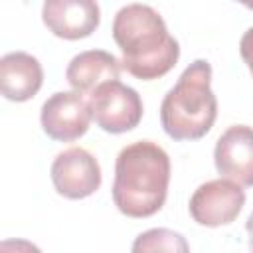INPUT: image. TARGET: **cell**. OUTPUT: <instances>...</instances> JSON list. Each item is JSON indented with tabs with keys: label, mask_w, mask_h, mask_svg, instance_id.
<instances>
[{
	"label": "cell",
	"mask_w": 253,
	"mask_h": 253,
	"mask_svg": "<svg viewBox=\"0 0 253 253\" xmlns=\"http://www.w3.org/2000/svg\"><path fill=\"white\" fill-rule=\"evenodd\" d=\"M215 117L217 99L211 91V65L206 59H196L162 99V128L174 140H198L210 132Z\"/></svg>",
	"instance_id": "cell-3"
},
{
	"label": "cell",
	"mask_w": 253,
	"mask_h": 253,
	"mask_svg": "<svg viewBox=\"0 0 253 253\" xmlns=\"http://www.w3.org/2000/svg\"><path fill=\"white\" fill-rule=\"evenodd\" d=\"M43 69L38 57L26 51H10L0 59V91L8 101L24 103L38 95Z\"/></svg>",
	"instance_id": "cell-10"
},
{
	"label": "cell",
	"mask_w": 253,
	"mask_h": 253,
	"mask_svg": "<svg viewBox=\"0 0 253 253\" xmlns=\"http://www.w3.org/2000/svg\"><path fill=\"white\" fill-rule=\"evenodd\" d=\"M91 103L77 91H57L49 95L40 113L43 132L59 142H73L81 138L91 125Z\"/></svg>",
	"instance_id": "cell-5"
},
{
	"label": "cell",
	"mask_w": 253,
	"mask_h": 253,
	"mask_svg": "<svg viewBox=\"0 0 253 253\" xmlns=\"http://www.w3.org/2000/svg\"><path fill=\"white\" fill-rule=\"evenodd\" d=\"M239 53H241V59L245 61L247 69L253 75V26L241 36V40H239Z\"/></svg>",
	"instance_id": "cell-14"
},
{
	"label": "cell",
	"mask_w": 253,
	"mask_h": 253,
	"mask_svg": "<svg viewBox=\"0 0 253 253\" xmlns=\"http://www.w3.org/2000/svg\"><path fill=\"white\" fill-rule=\"evenodd\" d=\"M245 229H247V245H249V253H253V211H251L249 217H247Z\"/></svg>",
	"instance_id": "cell-15"
},
{
	"label": "cell",
	"mask_w": 253,
	"mask_h": 253,
	"mask_svg": "<svg viewBox=\"0 0 253 253\" xmlns=\"http://www.w3.org/2000/svg\"><path fill=\"white\" fill-rule=\"evenodd\" d=\"M0 253H42L38 245H34L28 239L20 237H10L0 243Z\"/></svg>",
	"instance_id": "cell-13"
},
{
	"label": "cell",
	"mask_w": 253,
	"mask_h": 253,
	"mask_svg": "<svg viewBox=\"0 0 253 253\" xmlns=\"http://www.w3.org/2000/svg\"><path fill=\"white\" fill-rule=\"evenodd\" d=\"M245 206V192L239 184L217 178L198 186L190 198V215L206 227H219L235 221Z\"/></svg>",
	"instance_id": "cell-6"
},
{
	"label": "cell",
	"mask_w": 253,
	"mask_h": 253,
	"mask_svg": "<svg viewBox=\"0 0 253 253\" xmlns=\"http://www.w3.org/2000/svg\"><path fill=\"white\" fill-rule=\"evenodd\" d=\"M51 182L59 196L67 200H83L99 190L101 166L89 150L71 146L53 158Z\"/></svg>",
	"instance_id": "cell-7"
},
{
	"label": "cell",
	"mask_w": 253,
	"mask_h": 253,
	"mask_svg": "<svg viewBox=\"0 0 253 253\" xmlns=\"http://www.w3.org/2000/svg\"><path fill=\"white\" fill-rule=\"evenodd\" d=\"M89 103L95 123L111 134H121L138 126L144 111L140 95L119 79L95 89Z\"/></svg>",
	"instance_id": "cell-4"
},
{
	"label": "cell",
	"mask_w": 253,
	"mask_h": 253,
	"mask_svg": "<svg viewBox=\"0 0 253 253\" xmlns=\"http://www.w3.org/2000/svg\"><path fill=\"white\" fill-rule=\"evenodd\" d=\"M113 40L123 53V69L142 81L166 75L180 57V43L148 4L123 6L113 20Z\"/></svg>",
	"instance_id": "cell-1"
},
{
	"label": "cell",
	"mask_w": 253,
	"mask_h": 253,
	"mask_svg": "<svg viewBox=\"0 0 253 253\" xmlns=\"http://www.w3.org/2000/svg\"><path fill=\"white\" fill-rule=\"evenodd\" d=\"M45 28L61 40H83L101 22V8L93 0H47L42 6Z\"/></svg>",
	"instance_id": "cell-9"
},
{
	"label": "cell",
	"mask_w": 253,
	"mask_h": 253,
	"mask_svg": "<svg viewBox=\"0 0 253 253\" xmlns=\"http://www.w3.org/2000/svg\"><path fill=\"white\" fill-rule=\"evenodd\" d=\"M130 253H190L186 237L168 227H152L136 235Z\"/></svg>",
	"instance_id": "cell-12"
},
{
	"label": "cell",
	"mask_w": 253,
	"mask_h": 253,
	"mask_svg": "<svg viewBox=\"0 0 253 253\" xmlns=\"http://www.w3.org/2000/svg\"><path fill=\"white\" fill-rule=\"evenodd\" d=\"M215 170L239 186H253V126L233 125L215 142Z\"/></svg>",
	"instance_id": "cell-8"
},
{
	"label": "cell",
	"mask_w": 253,
	"mask_h": 253,
	"mask_svg": "<svg viewBox=\"0 0 253 253\" xmlns=\"http://www.w3.org/2000/svg\"><path fill=\"white\" fill-rule=\"evenodd\" d=\"M121 69V59H117L113 53L105 49H87L77 53L69 61L65 69V79L73 91L91 97L101 85L117 81Z\"/></svg>",
	"instance_id": "cell-11"
},
{
	"label": "cell",
	"mask_w": 253,
	"mask_h": 253,
	"mask_svg": "<svg viewBox=\"0 0 253 253\" xmlns=\"http://www.w3.org/2000/svg\"><path fill=\"white\" fill-rule=\"evenodd\" d=\"M170 184V156L152 140L126 144L115 162L113 202L126 217H150L162 210Z\"/></svg>",
	"instance_id": "cell-2"
}]
</instances>
